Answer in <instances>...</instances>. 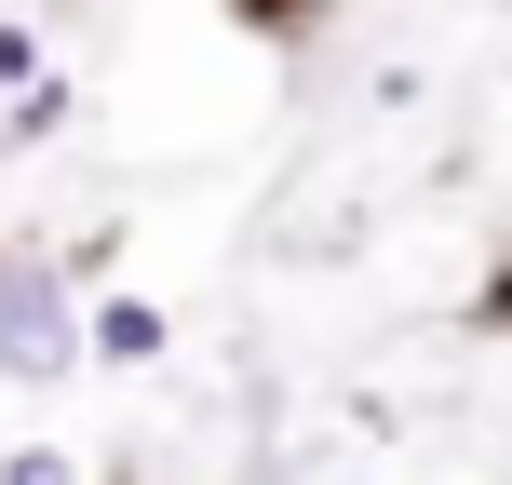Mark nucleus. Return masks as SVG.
Listing matches in <instances>:
<instances>
[{"label": "nucleus", "mask_w": 512, "mask_h": 485, "mask_svg": "<svg viewBox=\"0 0 512 485\" xmlns=\"http://www.w3.org/2000/svg\"><path fill=\"white\" fill-rule=\"evenodd\" d=\"M162 351H176L162 297H95L81 310V364H162Z\"/></svg>", "instance_id": "nucleus-2"}, {"label": "nucleus", "mask_w": 512, "mask_h": 485, "mask_svg": "<svg viewBox=\"0 0 512 485\" xmlns=\"http://www.w3.org/2000/svg\"><path fill=\"white\" fill-rule=\"evenodd\" d=\"M0 485H81V459H68V445H14V459H0Z\"/></svg>", "instance_id": "nucleus-6"}, {"label": "nucleus", "mask_w": 512, "mask_h": 485, "mask_svg": "<svg viewBox=\"0 0 512 485\" xmlns=\"http://www.w3.org/2000/svg\"><path fill=\"white\" fill-rule=\"evenodd\" d=\"M41 68H54V54H41V27H27V14H0V95H27Z\"/></svg>", "instance_id": "nucleus-4"}, {"label": "nucleus", "mask_w": 512, "mask_h": 485, "mask_svg": "<svg viewBox=\"0 0 512 485\" xmlns=\"http://www.w3.org/2000/svg\"><path fill=\"white\" fill-rule=\"evenodd\" d=\"M472 324H486V337H512V256L486 270V297H472Z\"/></svg>", "instance_id": "nucleus-7"}, {"label": "nucleus", "mask_w": 512, "mask_h": 485, "mask_svg": "<svg viewBox=\"0 0 512 485\" xmlns=\"http://www.w3.org/2000/svg\"><path fill=\"white\" fill-rule=\"evenodd\" d=\"M81 364V283L54 270V243L0 230V378H68Z\"/></svg>", "instance_id": "nucleus-1"}, {"label": "nucleus", "mask_w": 512, "mask_h": 485, "mask_svg": "<svg viewBox=\"0 0 512 485\" xmlns=\"http://www.w3.org/2000/svg\"><path fill=\"white\" fill-rule=\"evenodd\" d=\"M230 14L256 27V41H310V27H324V0H230Z\"/></svg>", "instance_id": "nucleus-5"}, {"label": "nucleus", "mask_w": 512, "mask_h": 485, "mask_svg": "<svg viewBox=\"0 0 512 485\" xmlns=\"http://www.w3.org/2000/svg\"><path fill=\"white\" fill-rule=\"evenodd\" d=\"M68 108H81V81L41 68L27 95H0V149H54V135H68Z\"/></svg>", "instance_id": "nucleus-3"}]
</instances>
